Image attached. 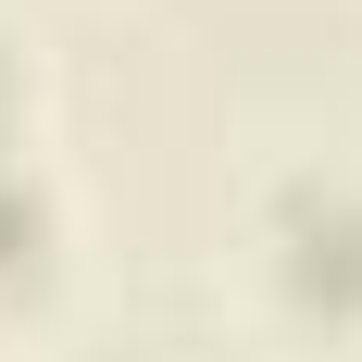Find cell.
I'll list each match as a JSON object with an SVG mask.
<instances>
[{
	"label": "cell",
	"instance_id": "1",
	"mask_svg": "<svg viewBox=\"0 0 362 362\" xmlns=\"http://www.w3.org/2000/svg\"><path fill=\"white\" fill-rule=\"evenodd\" d=\"M275 262H288L300 300L362 313V187L350 175H300L288 200H275Z\"/></svg>",
	"mask_w": 362,
	"mask_h": 362
},
{
	"label": "cell",
	"instance_id": "2",
	"mask_svg": "<svg viewBox=\"0 0 362 362\" xmlns=\"http://www.w3.org/2000/svg\"><path fill=\"white\" fill-rule=\"evenodd\" d=\"M0 262H37V187L0 163Z\"/></svg>",
	"mask_w": 362,
	"mask_h": 362
}]
</instances>
